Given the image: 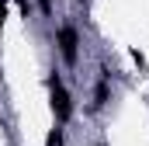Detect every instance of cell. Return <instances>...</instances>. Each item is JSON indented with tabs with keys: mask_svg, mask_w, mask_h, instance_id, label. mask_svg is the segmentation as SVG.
<instances>
[{
	"mask_svg": "<svg viewBox=\"0 0 149 146\" xmlns=\"http://www.w3.org/2000/svg\"><path fill=\"white\" fill-rule=\"evenodd\" d=\"M49 105H52V115H56L59 125H66L73 118V98L63 87V77L59 73H49Z\"/></svg>",
	"mask_w": 149,
	"mask_h": 146,
	"instance_id": "6da1fadb",
	"label": "cell"
},
{
	"mask_svg": "<svg viewBox=\"0 0 149 146\" xmlns=\"http://www.w3.org/2000/svg\"><path fill=\"white\" fill-rule=\"evenodd\" d=\"M56 45H59V56L73 66V63H76V49H80V32H76L73 25H63V28H59V38H56Z\"/></svg>",
	"mask_w": 149,
	"mask_h": 146,
	"instance_id": "7a4b0ae2",
	"label": "cell"
},
{
	"mask_svg": "<svg viewBox=\"0 0 149 146\" xmlns=\"http://www.w3.org/2000/svg\"><path fill=\"white\" fill-rule=\"evenodd\" d=\"M104 105H108V77L97 80V87H94V101H90V111H101Z\"/></svg>",
	"mask_w": 149,
	"mask_h": 146,
	"instance_id": "3957f363",
	"label": "cell"
},
{
	"mask_svg": "<svg viewBox=\"0 0 149 146\" xmlns=\"http://www.w3.org/2000/svg\"><path fill=\"white\" fill-rule=\"evenodd\" d=\"M45 146H63V129H52L49 139H45Z\"/></svg>",
	"mask_w": 149,
	"mask_h": 146,
	"instance_id": "277c9868",
	"label": "cell"
},
{
	"mask_svg": "<svg viewBox=\"0 0 149 146\" xmlns=\"http://www.w3.org/2000/svg\"><path fill=\"white\" fill-rule=\"evenodd\" d=\"M3 21H7V0H0V32H3Z\"/></svg>",
	"mask_w": 149,
	"mask_h": 146,
	"instance_id": "5b68a950",
	"label": "cell"
},
{
	"mask_svg": "<svg viewBox=\"0 0 149 146\" xmlns=\"http://www.w3.org/2000/svg\"><path fill=\"white\" fill-rule=\"evenodd\" d=\"M38 7H42V14H52V0H38Z\"/></svg>",
	"mask_w": 149,
	"mask_h": 146,
	"instance_id": "8992f818",
	"label": "cell"
},
{
	"mask_svg": "<svg viewBox=\"0 0 149 146\" xmlns=\"http://www.w3.org/2000/svg\"><path fill=\"white\" fill-rule=\"evenodd\" d=\"M80 4H87V0H80Z\"/></svg>",
	"mask_w": 149,
	"mask_h": 146,
	"instance_id": "52a82bcc",
	"label": "cell"
}]
</instances>
